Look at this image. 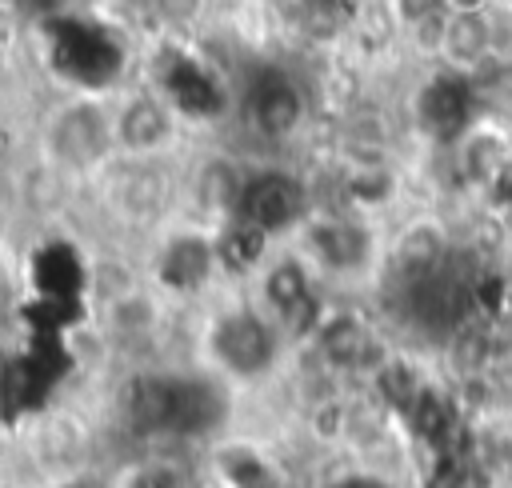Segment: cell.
<instances>
[{"label":"cell","instance_id":"obj_1","mask_svg":"<svg viewBox=\"0 0 512 488\" xmlns=\"http://www.w3.org/2000/svg\"><path fill=\"white\" fill-rule=\"evenodd\" d=\"M44 152L64 172H88L116 152L112 108L92 96H76L60 104L44 124Z\"/></svg>","mask_w":512,"mask_h":488},{"label":"cell","instance_id":"obj_2","mask_svg":"<svg viewBox=\"0 0 512 488\" xmlns=\"http://www.w3.org/2000/svg\"><path fill=\"white\" fill-rule=\"evenodd\" d=\"M236 216L256 224L268 236H280L308 220V188H304V180H296L292 172H280V168L244 176Z\"/></svg>","mask_w":512,"mask_h":488},{"label":"cell","instance_id":"obj_3","mask_svg":"<svg viewBox=\"0 0 512 488\" xmlns=\"http://www.w3.org/2000/svg\"><path fill=\"white\" fill-rule=\"evenodd\" d=\"M176 108L168 96L156 92H132L112 108V128H116V152L132 160H148L164 152L176 136Z\"/></svg>","mask_w":512,"mask_h":488},{"label":"cell","instance_id":"obj_4","mask_svg":"<svg viewBox=\"0 0 512 488\" xmlns=\"http://www.w3.org/2000/svg\"><path fill=\"white\" fill-rule=\"evenodd\" d=\"M212 352L232 376H260L276 360L272 324L256 312H228L212 328Z\"/></svg>","mask_w":512,"mask_h":488},{"label":"cell","instance_id":"obj_5","mask_svg":"<svg viewBox=\"0 0 512 488\" xmlns=\"http://www.w3.org/2000/svg\"><path fill=\"white\" fill-rule=\"evenodd\" d=\"M248 120L264 140H288L304 124V92L296 80L272 72L248 96Z\"/></svg>","mask_w":512,"mask_h":488},{"label":"cell","instance_id":"obj_6","mask_svg":"<svg viewBox=\"0 0 512 488\" xmlns=\"http://www.w3.org/2000/svg\"><path fill=\"white\" fill-rule=\"evenodd\" d=\"M436 56L444 60L448 72H460V76L480 72V68L492 60L488 12H444Z\"/></svg>","mask_w":512,"mask_h":488},{"label":"cell","instance_id":"obj_7","mask_svg":"<svg viewBox=\"0 0 512 488\" xmlns=\"http://www.w3.org/2000/svg\"><path fill=\"white\" fill-rule=\"evenodd\" d=\"M316 348H320V356L332 364V368H340V372H376L384 360H376V352H380V340L372 336V328L360 320V316H352V312H340V316H328L324 324H320V332H316Z\"/></svg>","mask_w":512,"mask_h":488},{"label":"cell","instance_id":"obj_8","mask_svg":"<svg viewBox=\"0 0 512 488\" xmlns=\"http://www.w3.org/2000/svg\"><path fill=\"white\" fill-rule=\"evenodd\" d=\"M304 240H308L312 256L324 260L328 268H360L372 252L368 228L360 220H348V216L304 220Z\"/></svg>","mask_w":512,"mask_h":488},{"label":"cell","instance_id":"obj_9","mask_svg":"<svg viewBox=\"0 0 512 488\" xmlns=\"http://www.w3.org/2000/svg\"><path fill=\"white\" fill-rule=\"evenodd\" d=\"M476 92L468 84V76L460 72H444L436 76L424 92H420V120L432 136H460L468 128V108H472Z\"/></svg>","mask_w":512,"mask_h":488},{"label":"cell","instance_id":"obj_10","mask_svg":"<svg viewBox=\"0 0 512 488\" xmlns=\"http://www.w3.org/2000/svg\"><path fill=\"white\" fill-rule=\"evenodd\" d=\"M456 160L472 184H496L508 172V140L492 124H468L456 136Z\"/></svg>","mask_w":512,"mask_h":488},{"label":"cell","instance_id":"obj_11","mask_svg":"<svg viewBox=\"0 0 512 488\" xmlns=\"http://www.w3.org/2000/svg\"><path fill=\"white\" fill-rule=\"evenodd\" d=\"M264 304L284 324H300L304 312H312V284L300 260H276L264 272Z\"/></svg>","mask_w":512,"mask_h":488},{"label":"cell","instance_id":"obj_12","mask_svg":"<svg viewBox=\"0 0 512 488\" xmlns=\"http://www.w3.org/2000/svg\"><path fill=\"white\" fill-rule=\"evenodd\" d=\"M128 420L140 432H172V412H176V376H136L128 388Z\"/></svg>","mask_w":512,"mask_h":488},{"label":"cell","instance_id":"obj_13","mask_svg":"<svg viewBox=\"0 0 512 488\" xmlns=\"http://www.w3.org/2000/svg\"><path fill=\"white\" fill-rule=\"evenodd\" d=\"M216 260L220 256H216V248L208 240H200V236H176L164 248V256H160V280L168 288H184V292L188 288H200Z\"/></svg>","mask_w":512,"mask_h":488},{"label":"cell","instance_id":"obj_14","mask_svg":"<svg viewBox=\"0 0 512 488\" xmlns=\"http://www.w3.org/2000/svg\"><path fill=\"white\" fill-rule=\"evenodd\" d=\"M448 264V240L444 232L432 224V220H416L404 228L400 244H396V268L404 276H420V272H432Z\"/></svg>","mask_w":512,"mask_h":488},{"label":"cell","instance_id":"obj_15","mask_svg":"<svg viewBox=\"0 0 512 488\" xmlns=\"http://www.w3.org/2000/svg\"><path fill=\"white\" fill-rule=\"evenodd\" d=\"M216 472L228 488H280V472L276 464H268L256 448L232 444L216 452Z\"/></svg>","mask_w":512,"mask_h":488},{"label":"cell","instance_id":"obj_16","mask_svg":"<svg viewBox=\"0 0 512 488\" xmlns=\"http://www.w3.org/2000/svg\"><path fill=\"white\" fill-rule=\"evenodd\" d=\"M240 192H244V176H240L228 160H208V164L200 168V176H196V200H200V208H208V212L236 216Z\"/></svg>","mask_w":512,"mask_h":488},{"label":"cell","instance_id":"obj_17","mask_svg":"<svg viewBox=\"0 0 512 488\" xmlns=\"http://www.w3.org/2000/svg\"><path fill=\"white\" fill-rule=\"evenodd\" d=\"M372 380H376V388H380V396L396 408V412H412L416 404H420V396L428 392V384L420 380V372L408 364V360H384L376 372H372Z\"/></svg>","mask_w":512,"mask_h":488},{"label":"cell","instance_id":"obj_18","mask_svg":"<svg viewBox=\"0 0 512 488\" xmlns=\"http://www.w3.org/2000/svg\"><path fill=\"white\" fill-rule=\"evenodd\" d=\"M112 328L116 332H124V336H140V332H148L152 328V304L144 300V296H120L116 304H112Z\"/></svg>","mask_w":512,"mask_h":488},{"label":"cell","instance_id":"obj_19","mask_svg":"<svg viewBox=\"0 0 512 488\" xmlns=\"http://www.w3.org/2000/svg\"><path fill=\"white\" fill-rule=\"evenodd\" d=\"M204 8H208V0H152L156 20L168 24V28H188V24H196V20L204 16Z\"/></svg>","mask_w":512,"mask_h":488},{"label":"cell","instance_id":"obj_20","mask_svg":"<svg viewBox=\"0 0 512 488\" xmlns=\"http://www.w3.org/2000/svg\"><path fill=\"white\" fill-rule=\"evenodd\" d=\"M124 488H180V476L168 464H140Z\"/></svg>","mask_w":512,"mask_h":488},{"label":"cell","instance_id":"obj_21","mask_svg":"<svg viewBox=\"0 0 512 488\" xmlns=\"http://www.w3.org/2000/svg\"><path fill=\"white\" fill-rule=\"evenodd\" d=\"M392 8H396V16H400L408 28H416L420 20L444 12V0H392Z\"/></svg>","mask_w":512,"mask_h":488},{"label":"cell","instance_id":"obj_22","mask_svg":"<svg viewBox=\"0 0 512 488\" xmlns=\"http://www.w3.org/2000/svg\"><path fill=\"white\" fill-rule=\"evenodd\" d=\"M492 0H444L448 12H484Z\"/></svg>","mask_w":512,"mask_h":488},{"label":"cell","instance_id":"obj_23","mask_svg":"<svg viewBox=\"0 0 512 488\" xmlns=\"http://www.w3.org/2000/svg\"><path fill=\"white\" fill-rule=\"evenodd\" d=\"M296 4H320V8H340V12H352L360 8V0H296Z\"/></svg>","mask_w":512,"mask_h":488},{"label":"cell","instance_id":"obj_24","mask_svg":"<svg viewBox=\"0 0 512 488\" xmlns=\"http://www.w3.org/2000/svg\"><path fill=\"white\" fill-rule=\"evenodd\" d=\"M336 488H384L380 480H368V476H356V480H344V484H336Z\"/></svg>","mask_w":512,"mask_h":488}]
</instances>
